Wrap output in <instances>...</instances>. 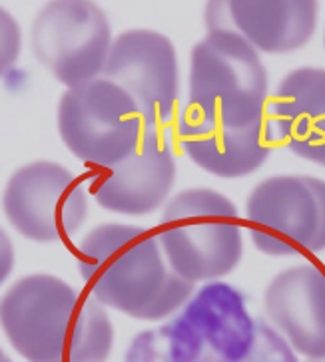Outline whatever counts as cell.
Returning <instances> with one entry per match:
<instances>
[{
    "mask_svg": "<svg viewBox=\"0 0 325 362\" xmlns=\"http://www.w3.org/2000/svg\"><path fill=\"white\" fill-rule=\"evenodd\" d=\"M0 327L28 362H104L114 329L104 305L55 275H28L0 298Z\"/></svg>",
    "mask_w": 325,
    "mask_h": 362,
    "instance_id": "cell-1",
    "label": "cell"
},
{
    "mask_svg": "<svg viewBox=\"0 0 325 362\" xmlns=\"http://www.w3.org/2000/svg\"><path fill=\"white\" fill-rule=\"evenodd\" d=\"M76 255L92 297L132 319H164L194 293V283L168 265L156 233L138 225H100L78 243Z\"/></svg>",
    "mask_w": 325,
    "mask_h": 362,
    "instance_id": "cell-2",
    "label": "cell"
},
{
    "mask_svg": "<svg viewBox=\"0 0 325 362\" xmlns=\"http://www.w3.org/2000/svg\"><path fill=\"white\" fill-rule=\"evenodd\" d=\"M270 78L260 52L228 28H207L190 52L188 114L226 128L266 119Z\"/></svg>",
    "mask_w": 325,
    "mask_h": 362,
    "instance_id": "cell-3",
    "label": "cell"
},
{
    "mask_svg": "<svg viewBox=\"0 0 325 362\" xmlns=\"http://www.w3.org/2000/svg\"><path fill=\"white\" fill-rule=\"evenodd\" d=\"M238 217L236 203L210 187H190L168 199L156 237L173 273L194 285L229 275L244 257Z\"/></svg>",
    "mask_w": 325,
    "mask_h": 362,
    "instance_id": "cell-4",
    "label": "cell"
},
{
    "mask_svg": "<svg viewBox=\"0 0 325 362\" xmlns=\"http://www.w3.org/2000/svg\"><path fill=\"white\" fill-rule=\"evenodd\" d=\"M58 132L72 156L106 170L134 153L146 124L126 92L106 78H96L62 94Z\"/></svg>",
    "mask_w": 325,
    "mask_h": 362,
    "instance_id": "cell-5",
    "label": "cell"
},
{
    "mask_svg": "<svg viewBox=\"0 0 325 362\" xmlns=\"http://www.w3.org/2000/svg\"><path fill=\"white\" fill-rule=\"evenodd\" d=\"M253 245L270 257L325 249V181L275 175L258 183L246 202Z\"/></svg>",
    "mask_w": 325,
    "mask_h": 362,
    "instance_id": "cell-6",
    "label": "cell"
},
{
    "mask_svg": "<svg viewBox=\"0 0 325 362\" xmlns=\"http://www.w3.org/2000/svg\"><path fill=\"white\" fill-rule=\"evenodd\" d=\"M112 42L104 11L86 0L48 2L30 30L36 60L68 90L102 78Z\"/></svg>",
    "mask_w": 325,
    "mask_h": 362,
    "instance_id": "cell-7",
    "label": "cell"
},
{
    "mask_svg": "<svg viewBox=\"0 0 325 362\" xmlns=\"http://www.w3.org/2000/svg\"><path fill=\"white\" fill-rule=\"evenodd\" d=\"M2 211L26 239L52 243L84 225L88 199L72 171L55 161H33L12 173L2 195Z\"/></svg>",
    "mask_w": 325,
    "mask_h": 362,
    "instance_id": "cell-8",
    "label": "cell"
},
{
    "mask_svg": "<svg viewBox=\"0 0 325 362\" xmlns=\"http://www.w3.org/2000/svg\"><path fill=\"white\" fill-rule=\"evenodd\" d=\"M102 78L130 96L146 128L168 122L178 106V54L172 40L162 33L132 28L116 36Z\"/></svg>",
    "mask_w": 325,
    "mask_h": 362,
    "instance_id": "cell-9",
    "label": "cell"
},
{
    "mask_svg": "<svg viewBox=\"0 0 325 362\" xmlns=\"http://www.w3.org/2000/svg\"><path fill=\"white\" fill-rule=\"evenodd\" d=\"M176 181V158L170 141L156 128H146L138 148L112 168L96 170L90 193L100 207L120 215H148L168 203Z\"/></svg>",
    "mask_w": 325,
    "mask_h": 362,
    "instance_id": "cell-10",
    "label": "cell"
},
{
    "mask_svg": "<svg viewBox=\"0 0 325 362\" xmlns=\"http://www.w3.org/2000/svg\"><path fill=\"white\" fill-rule=\"evenodd\" d=\"M319 6L314 0L207 2L206 28H228L258 52L287 54L314 38Z\"/></svg>",
    "mask_w": 325,
    "mask_h": 362,
    "instance_id": "cell-11",
    "label": "cell"
},
{
    "mask_svg": "<svg viewBox=\"0 0 325 362\" xmlns=\"http://www.w3.org/2000/svg\"><path fill=\"white\" fill-rule=\"evenodd\" d=\"M178 139L200 170L222 180H239L260 170L270 158L275 134L270 119L249 128H226L186 112L178 124Z\"/></svg>",
    "mask_w": 325,
    "mask_h": 362,
    "instance_id": "cell-12",
    "label": "cell"
},
{
    "mask_svg": "<svg viewBox=\"0 0 325 362\" xmlns=\"http://www.w3.org/2000/svg\"><path fill=\"white\" fill-rule=\"evenodd\" d=\"M266 310L293 351L325 356V271L315 265L285 269L266 288Z\"/></svg>",
    "mask_w": 325,
    "mask_h": 362,
    "instance_id": "cell-13",
    "label": "cell"
},
{
    "mask_svg": "<svg viewBox=\"0 0 325 362\" xmlns=\"http://www.w3.org/2000/svg\"><path fill=\"white\" fill-rule=\"evenodd\" d=\"M270 124L275 141L325 168V68L304 66L285 74L270 104Z\"/></svg>",
    "mask_w": 325,
    "mask_h": 362,
    "instance_id": "cell-14",
    "label": "cell"
},
{
    "mask_svg": "<svg viewBox=\"0 0 325 362\" xmlns=\"http://www.w3.org/2000/svg\"><path fill=\"white\" fill-rule=\"evenodd\" d=\"M22 50V33L11 12L0 8V78L16 64Z\"/></svg>",
    "mask_w": 325,
    "mask_h": 362,
    "instance_id": "cell-15",
    "label": "cell"
},
{
    "mask_svg": "<svg viewBox=\"0 0 325 362\" xmlns=\"http://www.w3.org/2000/svg\"><path fill=\"white\" fill-rule=\"evenodd\" d=\"M14 269V245L6 231L0 227V285L11 277Z\"/></svg>",
    "mask_w": 325,
    "mask_h": 362,
    "instance_id": "cell-16",
    "label": "cell"
},
{
    "mask_svg": "<svg viewBox=\"0 0 325 362\" xmlns=\"http://www.w3.org/2000/svg\"><path fill=\"white\" fill-rule=\"evenodd\" d=\"M307 362H325V356H319V358H307Z\"/></svg>",
    "mask_w": 325,
    "mask_h": 362,
    "instance_id": "cell-17",
    "label": "cell"
},
{
    "mask_svg": "<svg viewBox=\"0 0 325 362\" xmlns=\"http://www.w3.org/2000/svg\"><path fill=\"white\" fill-rule=\"evenodd\" d=\"M4 358H6V354L2 352V349H0V362H4Z\"/></svg>",
    "mask_w": 325,
    "mask_h": 362,
    "instance_id": "cell-18",
    "label": "cell"
},
{
    "mask_svg": "<svg viewBox=\"0 0 325 362\" xmlns=\"http://www.w3.org/2000/svg\"><path fill=\"white\" fill-rule=\"evenodd\" d=\"M4 362H12V361H11V358H8V356H6V358H4Z\"/></svg>",
    "mask_w": 325,
    "mask_h": 362,
    "instance_id": "cell-19",
    "label": "cell"
},
{
    "mask_svg": "<svg viewBox=\"0 0 325 362\" xmlns=\"http://www.w3.org/2000/svg\"><path fill=\"white\" fill-rule=\"evenodd\" d=\"M324 46H325V44H324Z\"/></svg>",
    "mask_w": 325,
    "mask_h": 362,
    "instance_id": "cell-20",
    "label": "cell"
}]
</instances>
